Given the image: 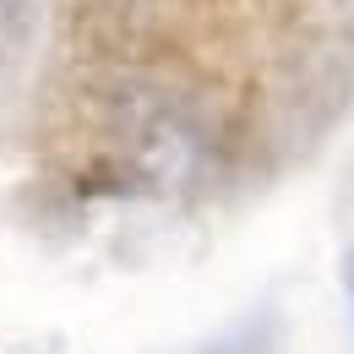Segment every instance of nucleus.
Instances as JSON below:
<instances>
[{
  "label": "nucleus",
  "instance_id": "f257e3e1",
  "mask_svg": "<svg viewBox=\"0 0 354 354\" xmlns=\"http://www.w3.org/2000/svg\"><path fill=\"white\" fill-rule=\"evenodd\" d=\"M338 283H344V306H349V349H354V245L344 251V267H338Z\"/></svg>",
  "mask_w": 354,
  "mask_h": 354
}]
</instances>
